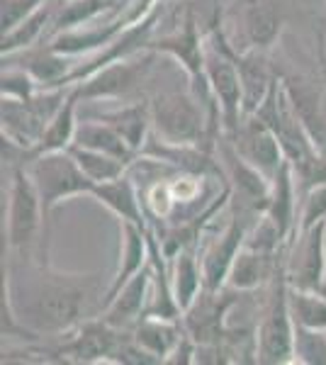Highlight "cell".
Returning a JSON list of instances; mask_svg holds the SVG:
<instances>
[{"instance_id":"cell-1","label":"cell","mask_w":326,"mask_h":365,"mask_svg":"<svg viewBox=\"0 0 326 365\" xmlns=\"http://www.w3.org/2000/svg\"><path fill=\"white\" fill-rule=\"evenodd\" d=\"M108 287L100 275L63 273L46 258L8 256L3 263V299L39 339L63 336L105 307Z\"/></svg>"},{"instance_id":"cell-2","label":"cell","mask_w":326,"mask_h":365,"mask_svg":"<svg viewBox=\"0 0 326 365\" xmlns=\"http://www.w3.org/2000/svg\"><path fill=\"white\" fill-rule=\"evenodd\" d=\"M151 134L165 144L175 146H217L222 137V122L210 108L188 93H158L149 100Z\"/></svg>"},{"instance_id":"cell-3","label":"cell","mask_w":326,"mask_h":365,"mask_svg":"<svg viewBox=\"0 0 326 365\" xmlns=\"http://www.w3.org/2000/svg\"><path fill=\"white\" fill-rule=\"evenodd\" d=\"M41 229H49L41 205L39 190L34 185L27 166H17L10 170L8 182V205H5V225L3 239L8 246V256L29 258L39 246Z\"/></svg>"},{"instance_id":"cell-4","label":"cell","mask_w":326,"mask_h":365,"mask_svg":"<svg viewBox=\"0 0 326 365\" xmlns=\"http://www.w3.org/2000/svg\"><path fill=\"white\" fill-rule=\"evenodd\" d=\"M256 363L285 365L295 363V317L290 307V282L285 258L270 280L268 299L256 324Z\"/></svg>"},{"instance_id":"cell-5","label":"cell","mask_w":326,"mask_h":365,"mask_svg":"<svg viewBox=\"0 0 326 365\" xmlns=\"http://www.w3.org/2000/svg\"><path fill=\"white\" fill-rule=\"evenodd\" d=\"M222 34L234 51H268L280 39L285 10L280 0H231Z\"/></svg>"},{"instance_id":"cell-6","label":"cell","mask_w":326,"mask_h":365,"mask_svg":"<svg viewBox=\"0 0 326 365\" xmlns=\"http://www.w3.org/2000/svg\"><path fill=\"white\" fill-rule=\"evenodd\" d=\"M205 73L212 98H215L219 108L222 134L231 137L239 129L241 120H244V83H241L239 66H236L227 42H224L222 25L207 34Z\"/></svg>"},{"instance_id":"cell-7","label":"cell","mask_w":326,"mask_h":365,"mask_svg":"<svg viewBox=\"0 0 326 365\" xmlns=\"http://www.w3.org/2000/svg\"><path fill=\"white\" fill-rule=\"evenodd\" d=\"M27 170L39 190L46 222H49L51 212H54L63 200L91 195L93 187H96V182L83 173L78 161L71 156V151L37 154L27 163Z\"/></svg>"},{"instance_id":"cell-8","label":"cell","mask_w":326,"mask_h":365,"mask_svg":"<svg viewBox=\"0 0 326 365\" xmlns=\"http://www.w3.org/2000/svg\"><path fill=\"white\" fill-rule=\"evenodd\" d=\"M153 56H156V51L141 49L136 54L117 58V61L108 63V66L98 68L86 81H81V83L71 88H73L76 98L81 103H100V100L127 98L149 76V71L153 66Z\"/></svg>"},{"instance_id":"cell-9","label":"cell","mask_w":326,"mask_h":365,"mask_svg":"<svg viewBox=\"0 0 326 365\" xmlns=\"http://www.w3.org/2000/svg\"><path fill=\"white\" fill-rule=\"evenodd\" d=\"M285 275L290 287L326 295V220L295 232L285 253Z\"/></svg>"},{"instance_id":"cell-10","label":"cell","mask_w":326,"mask_h":365,"mask_svg":"<svg viewBox=\"0 0 326 365\" xmlns=\"http://www.w3.org/2000/svg\"><path fill=\"white\" fill-rule=\"evenodd\" d=\"M234 295H239V292L231 287H222V290H207L205 287L200 297L183 312V327L195 344L219 346L231 339V331L227 329V314L236 302Z\"/></svg>"},{"instance_id":"cell-11","label":"cell","mask_w":326,"mask_h":365,"mask_svg":"<svg viewBox=\"0 0 326 365\" xmlns=\"http://www.w3.org/2000/svg\"><path fill=\"white\" fill-rule=\"evenodd\" d=\"M229 141L234 144V149L239 151V156L244 158L246 163H251L256 170H260L270 182L280 173V168L287 163L285 151H282V146H280V139L275 137V132H272L256 113L244 115L239 129L231 134Z\"/></svg>"},{"instance_id":"cell-12","label":"cell","mask_w":326,"mask_h":365,"mask_svg":"<svg viewBox=\"0 0 326 365\" xmlns=\"http://www.w3.org/2000/svg\"><path fill=\"white\" fill-rule=\"evenodd\" d=\"M258 215H248L239 212L227 222V227L217 234L210 244L205 246V251L200 253V263H203V275H205V287L207 290H222L227 285V275L231 270L236 253L246 246L248 229L256 222Z\"/></svg>"},{"instance_id":"cell-13","label":"cell","mask_w":326,"mask_h":365,"mask_svg":"<svg viewBox=\"0 0 326 365\" xmlns=\"http://www.w3.org/2000/svg\"><path fill=\"white\" fill-rule=\"evenodd\" d=\"M151 280H153V270L149 263V266L141 270V273H136L134 278L105 304L100 319L108 322L110 327H115V329H122V331L134 329L136 324L144 319L146 309H149Z\"/></svg>"},{"instance_id":"cell-14","label":"cell","mask_w":326,"mask_h":365,"mask_svg":"<svg viewBox=\"0 0 326 365\" xmlns=\"http://www.w3.org/2000/svg\"><path fill=\"white\" fill-rule=\"evenodd\" d=\"M91 197H96L100 205H105L120 222H132V225L149 229L146 205L141 202V192H139V187L134 185L129 170L115 180L98 182V185L93 187Z\"/></svg>"},{"instance_id":"cell-15","label":"cell","mask_w":326,"mask_h":365,"mask_svg":"<svg viewBox=\"0 0 326 365\" xmlns=\"http://www.w3.org/2000/svg\"><path fill=\"white\" fill-rule=\"evenodd\" d=\"M132 331V339L139 349H144L153 358V363H168L180 341L188 336L180 319H161V317H144Z\"/></svg>"},{"instance_id":"cell-16","label":"cell","mask_w":326,"mask_h":365,"mask_svg":"<svg viewBox=\"0 0 326 365\" xmlns=\"http://www.w3.org/2000/svg\"><path fill=\"white\" fill-rule=\"evenodd\" d=\"M0 120H3V137L25 146L32 154H34V149H37L46 125H49V122L34 110V105L29 103V100H15V98H3Z\"/></svg>"},{"instance_id":"cell-17","label":"cell","mask_w":326,"mask_h":365,"mask_svg":"<svg viewBox=\"0 0 326 365\" xmlns=\"http://www.w3.org/2000/svg\"><path fill=\"white\" fill-rule=\"evenodd\" d=\"M275 256L277 253L244 246V249L236 253L234 263H231L227 285L224 287H231V290H236V292H251V290H256V287L265 285V282H270L277 266L282 263V261H277Z\"/></svg>"},{"instance_id":"cell-18","label":"cell","mask_w":326,"mask_h":365,"mask_svg":"<svg viewBox=\"0 0 326 365\" xmlns=\"http://www.w3.org/2000/svg\"><path fill=\"white\" fill-rule=\"evenodd\" d=\"M227 42V39H224ZM229 46V44H227ZM231 56H234L236 66L241 73V83H244V115H251L258 110L265 96L270 93L272 83L277 76L272 73L268 61H265V51H234L229 46Z\"/></svg>"},{"instance_id":"cell-19","label":"cell","mask_w":326,"mask_h":365,"mask_svg":"<svg viewBox=\"0 0 326 365\" xmlns=\"http://www.w3.org/2000/svg\"><path fill=\"white\" fill-rule=\"evenodd\" d=\"M297 212H300V187L295 170L290 161L280 168V173L272 178L270 185V202L265 215L270 217L282 232V237L290 241L295 232H297Z\"/></svg>"},{"instance_id":"cell-20","label":"cell","mask_w":326,"mask_h":365,"mask_svg":"<svg viewBox=\"0 0 326 365\" xmlns=\"http://www.w3.org/2000/svg\"><path fill=\"white\" fill-rule=\"evenodd\" d=\"M83 117H98V120L108 122L110 127H115L122 134L124 141L141 154V149L146 146V141L151 137V108L149 103H132L122 105L115 110H103V113H91Z\"/></svg>"},{"instance_id":"cell-21","label":"cell","mask_w":326,"mask_h":365,"mask_svg":"<svg viewBox=\"0 0 326 365\" xmlns=\"http://www.w3.org/2000/svg\"><path fill=\"white\" fill-rule=\"evenodd\" d=\"M170 287H173V297L180 312L190 307L205 290L203 263H200L195 246L180 249L175 256H170Z\"/></svg>"},{"instance_id":"cell-22","label":"cell","mask_w":326,"mask_h":365,"mask_svg":"<svg viewBox=\"0 0 326 365\" xmlns=\"http://www.w3.org/2000/svg\"><path fill=\"white\" fill-rule=\"evenodd\" d=\"M73 144L86 146V149H93V151H103V154H110L117 158H124V161H129V163H134L136 158H139V154L124 141L122 134L117 132L115 127H110L108 122L98 120V117L81 115Z\"/></svg>"},{"instance_id":"cell-23","label":"cell","mask_w":326,"mask_h":365,"mask_svg":"<svg viewBox=\"0 0 326 365\" xmlns=\"http://www.w3.org/2000/svg\"><path fill=\"white\" fill-rule=\"evenodd\" d=\"M58 3L61 0H46L44 5L32 13L29 17L20 22L17 27H13L10 32L3 34V56L17 54V51L32 49L34 44H39V39L44 34L51 32V25H54V17L58 10Z\"/></svg>"},{"instance_id":"cell-24","label":"cell","mask_w":326,"mask_h":365,"mask_svg":"<svg viewBox=\"0 0 326 365\" xmlns=\"http://www.w3.org/2000/svg\"><path fill=\"white\" fill-rule=\"evenodd\" d=\"M81 100L76 98L73 88H71V96L66 103L61 105V110L51 117L49 125H46L44 134H41L34 156L37 154H51V151H68L76 141V129H78L81 113H78Z\"/></svg>"},{"instance_id":"cell-25","label":"cell","mask_w":326,"mask_h":365,"mask_svg":"<svg viewBox=\"0 0 326 365\" xmlns=\"http://www.w3.org/2000/svg\"><path fill=\"white\" fill-rule=\"evenodd\" d=\"M68 151H71V156L78 161V166L83 168V173H86L88 178L96 182V185H98V182H105V180L120 178V175H124L129 168H132V163L124 161V158L103 154V151L86 149V146H78V144H73Z\"/></svg>"},{"instance_id":"cell-26","label":"cell","mask_w":326,"mask_h":365,"mask_svg":"<svg viewBox=\"0 0 326 365\" xmlns=\"http://www.w3.org/2000/svg\"><path fill=\"white\" fill-rule=\"evenodd\" d=\"M290 307L297 327L326 331V295L290 287Z\"/></svg>"},{"instance_id":"cell-27","label":"cell","mask_w":326,"mask_h":365,"mask_svg":"<svg viewBox=\"0 0 326 365\" xmlns=\"http://www.w3.org/2000/svg\"><path fill=\"white\" fill-rule=\"evenodd\" d=\"M295 363L326 365V331L295 324Z\"/></svg>"},{"instance_id":"cell-28","label":"cell","mask_w":326,"mask_h":365,"mask_svg":"<svg viewBox=\"0 0 326 365\" xmlns=\"http://www.w3.org/2000/svg\"><path fill=\"white\" fill-rule=\"evenodd\" d=\"M326 220V182L314 185L300 195V212H297V232L310 229Z\"/></svg>"},{"instance_id":"cell-29","label":"cell","mask_w":326,"mask_h":365,"mask_svg":"<svg viewBox=\"0 0 326 365\" xmlns=\"http://www.w3.org/2000/svg\"><path fill=\"white\" fill-rule=\"evenodd\" d=\"M46 0H0V20H3V34L20 25L25 17L44 5Z\"/></svg>"},{"instance_id":"cell-30","label":"cell","mask_w":326,"mask_h":365,"mask_svg":"<svg viewBox=\"0 0 326 365\" xmlns=\"http://www.w3.org/2000/svg\"><path fill=\"white\" fill-rule=\"evenodd\" d=\"M324 49H326V46H324Z\"/></svg>"}]
</instances>
